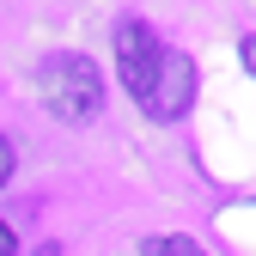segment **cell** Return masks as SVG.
<instances>
[{"mask_svg": "<svg viewBox=\"0 0 256 256\" xmlns=\"http://www.w3.org/2000/svg\"><path fill=\"white\" fill-rule=\"evenodd\" d=\"M37 98L61 122H92L104 110V74L92 68L86 55H49L37 68Z\"/></svg>", "mask_w": 256, "mask_h": 256, "instance_id": "1", "label": "cell"}, {"mask_svg": "<svg viewBox=\"0 0 256 256\" xmlns=\"http://www.w3.org/2000/svg\"><path fill=\"white\" fill-rule=\"evenodd\" d=\"M158 61H165V43H158V30H152L146 18H122V24H116V74H122V86L140 98V110H146V98H152Z\"/></svg>", "mask_w": 256, "mask_h": 256, "instance_id": "2", "label": "cell"}, {"mask_svg": "<svg viewBox=\"0 0 256 256\" xmlns=\"http://www.w3.org/2000/svg\"><path fill=\"white\" fill-rule=\"evenodd\" d=\"M189 98H196V68H189L183 49H165V61H158V80H152V98H146V116L158 122H177L189 110Z\"/></svg>", "mask_w": 256, "mask_h": 256, "instance_id": "3", "label": "cell"}, {"mask_svg": "<svg viewBox=\"0 0 256 256\" xmlns=\"http://www.w3.org/2000/svg\"><path fill=\"white\" fill-rule=\"evenodd\" d=\"M140 256H208V250H202L196 238H177V232H171V238H146Z\"/></svg>", "mask_w": 256, "mask_h": 256, "instance_id": "4", "label": "cell"}, {"mask_svg": "<svg viewBox=\"0 0 256 256\" xmlns=\"http://www.w3.org/2000/svg\"><path fill=\"white\" fill-rule=\"evenodd\" d=\"M6 177H12V140L0 134V183H6Z\"/></svg>", "mask_w": 256, "mask_h": 256, "instance_id": "5", "label": "cell"}, {"mask_svg": "<svg viewBox=\"0 0 256 256\" xmlns=\"http://www.w3.org/2000/svg\"><path fill=\"white\" fill-rule=\"evenodd\" d=\"M12 250H18V244H12V232H6V226H0V256H12Z\"/></svg>", "mask_w": 256, "mask_h": 256, "instance_id": "6", "label": "cell"}]
</instances>
